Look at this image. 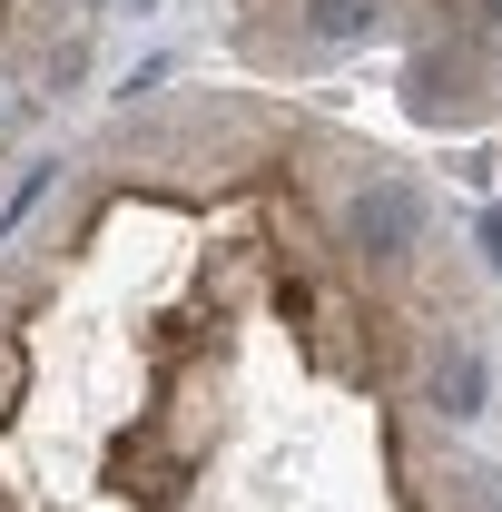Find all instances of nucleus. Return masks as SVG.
<instances>
[{
	"mask_svg": "<svg viewBox=\"0 0 502 512\" xmlns=\"http://www.w3.org/2000/svg\"><path fill=\"white\" fill-rule=\"evenodd\" d=\"M453 483H463V503H473V512H502V483L483 473V463H453Z\"/></svg>",
	"mask_w": 502,
	"mask_h": 512,
	"instance_id": "nucleus-4",
	"label": "nucleus"
},
{
	"mask_svg": "<svg viewBox=\"0 0 502 512\" xmlns=\"http://www.w3.org/2000/svg\"><path fill=\"white\" fill-rule=\"evenodd\" d=\"M463 20H473V40H502V0H463Z\"/></svg>",
	"mask_w": 502,
	"mask_h": 512,
	"instance_id": "nucleus-5",
	"label": "nucleus"
},
{
	"mask_svg": "<svg viewBox=\"0 0 502 512\" xmlns=\"http://www.w3.org/2000/svg\"><path fill=\"white\" fill-rule=\"evenodd\" d=\"M138 10H158V0H138Z\"/></svg>",
	"mask_w": 502,
	"mask_h": 512,
	"instance_id": "nucleus-6",
	"label": "nucleus"
},
{
	"mask_svg": "<svg viewBox=\"0 0 502 512\" xmlns=\"http://www.w3.org/2000/svg\"><path fill=\"white\" fill-rule=\"evenodd\" d=\"M424 404L453 414V424L493 414V355H483L473 325H434V345H424Z\"/></svg>",
	"mask_w": 502,
	"mask_h": 512,
	"instance_id": "nucleus-2",
	"label": "nucleus"
},
{
	"mask_svg": "<svg viewBox=\"0 0 502 512\" xmlns=\"http://www.w3.org/2000/svg\"><path fill=\"white\" fill-rule=\"evenodd\" d=\"M335 227H345V247L365 256V266H404V256L434 237V207H424V188L404 168H365L345 188V207H335Z\"/></svg>",
	"mask_w": 502,
	"mask_h": 512,
	"instance_id": "nucleus-1",
	"label": "nucleus"
},
{
	"mask_svg": "<svg viewBox=\"0 0 502 512\" xmlns=\"http://www.w3.org/2000/svg\"><path fill=\"white\" fill-rule=\"evenodd\" d=\"M375 30H384V0H296V40H315V50H355Z\"/></svg>",
	"mask_w": 502,
	"mask_h": 512,
	"instance_id": "nucleus-3",
	"label": "nucleus"
}]
</instances>
